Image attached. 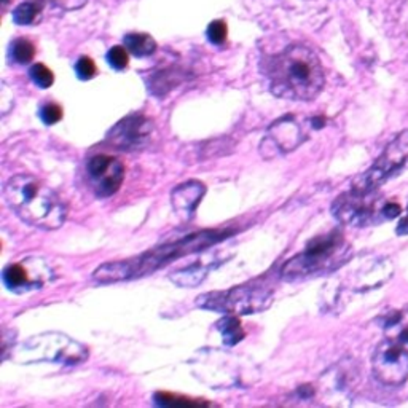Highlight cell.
Returning <instances> with one entry per match:
<instances>
[{
  "instance_id": "1",
  "label": "cell",
  "mask_w": 408,
  "mask_h": 408,
  "mask_svg": "<svg viewBox=\"0 0 408 408\" xmlns=\"http://www.w3.org/2000/svg\"><path fill=\"white\" fill-rule=\"evenodd\" d=\"M260 70L270 91L283 99L311 101L322 91L325 83L321 60L310 47L300 43L264 57Z\"/></svg>"
},
{
  "instance_id": "2",
  "label": "cell",
  "mask_w": 408,
  "mask_h": 408,
  "mask_svg": "<svg viewBox=\"0 0 408 408\" xmlns=\"http://www.w3.org/2000/svg\"><path fill=\"white\" fill-rule=\"evenodd\" d=\"M228 234L230 232H227V230H203V232L183 236L178 241L158 246L149 252L137 255V257L108 261V264L101 265L94 271L93 278L99 283L108 284L145 276V274L157 271L158 268L168 265L171 261L183 257V255L203 251V249L225 239Z\"/></svg>"
},
{
  "instance_id": "3",
  "label": "cell",
  "mask_w": 408,
  "mask_h": 408,
  "mask_svg": "<svg viewBox=\"0 0 408 408\" xmlns=\"http://www.w3.org/2000/svg\"><path fill=\"white\" fill-rule=\"evenodd\" d=\"M4 193L19 219L32 227L56 230L66 222V203L40 178L30 174L13 176L5 183Z\"/></svg>"
},
{
  "instance_id": "4",
  "label": "cell",
  "mask_w": 408,
  "mask_h": 408,
  "mask_svg": "<svg viewBox=\"0 0 408 408\" xmlns=\"http://www.w3.org/2000/svg\"><path fill=\"white\" fill-rule=\"evenodd\" d=\"M348 252L349 247L344 236L335 230L310 241L302 254L290 259L280 268V276L287 280H298L322 274L340 266L346 260Z\"/></svg>"
},
{
  "instance_id": "5",
  "label": "cell",
  "mask_w": 408,
  "mask_h": 408,
  "mask_svg": "<svg viewBox=\"0 0 408 408\" xmlns=\"http://www.w3.org/2000/svg\"><path fill=\"white\" fill-rule=\"evenodd\" d=\"M11 357L19 363L56 362L76 366L88 359V349L81 343L62 334H42L29 338L18 346Z\"/></svg>"
},
{
  "instance_id": "6",
  "label": "cell",
  "mask_w": 408,
  "mask_h": 408,
  "mask_svg": "<svg viewBox=\"0 0 408 408\" xmlns=\"http://www.w3.org/2000/svg\"><path fill=\"white\" fill-rule=\"evenodd\" d=\"M405 169H408V130L397 134V137L387 144L372 168L356 178L353 188L357 191H376L389 178L397 177Z\"/></svg>"
},
{
  "instance_id": "7",
  "label": "cell",
  "mask_w": 408,
  "mask_h": 408,
  "mask_svg": "<svg viewBox=\"0 0 408 408\" xmlns=\"http://www.w3.org/2000/svg\"><path fill=\"white\" fill-rule=\"evenodd\" d=\"M273 290L260 280H252L241 287L228 292L209 293L203 298V306L209 310H219L228 312H238V314H251V312L261 311L270 306Z\"/></svg>"
},
{
  "instance_id": "8",
  "label": "cell",
  "mask_w": 408,
  "mask_h": 408,
  "mask_svg": "<svg viewBox=\"0 0 408 408\" xmlns=\"http://www.w3.org/2000/svg\"><path fill=\"white\" fill-rule=\"evenodd\" d=\"M382 208L385 204L376 196V191H357L353 188L338 198L332 206V212L346 225L363 227L382 217Z\"/></svg>"
},
{
  "instance_id": "9",
  "label": "cell",
  "mask_w": 408,
  "mask_h": 408,
  "mask_svg": "<svg viewBox=\"0 0 408 408\" xmlns=\"http://www.w3.org/2000/svg\"><path fill=\"white\" fill-rule=\"evenodd\" d=\"M155 123L144 115L134 113L120 120L107 134V144L123 152H139L152 144Z\"/></svg>"
},
{
  "instance_id": "10",
  "label": "cell",
  "mask_w": 408,
  "mask_h": 408,
  "mask_svg": "<svg viewBox=\"0 0 408 408\" xmlns=\"http://www.w3.org/2000/svg\"><path fill=\"white\" fill-rule=\"evenodd\" d=\"M375 378L386 386H400L408 380V353L391 340L381 341L375 349Z\"/></svg>"
},
{
  "instance_id": "11",
  "label": "cell",
  "mask_w": 408,
  "mask_h": 408,
  "mask_svg": "<svg viewBox=\"0 0 408 408\" xmlns=\"http://www.w3.org/2000/svg\"><path fill=\"white\" fill-rule=\"evenodd\" d=\"M86 178L93 193L108 198L117 193L125 178V166L118 158L94 155L86 163Z\"/></svg>"
},
{
  "instance_id": "12",
  "label": "cell",
  "mask_w": 408,
  "mask_h": 408,
  "mask_svg": "<svg viewBox=\"0 0 408 408\" xmlns=\"http://www.w3.org/2000/svg\"><path fill=\"white\" fill-rule=\"evenodd\" d=\"M50 278L51 268L47 265V261L38 257H28L16 264H10L4 270L6 289L16 293L40 289Z\"/></svg>"
},
{
  "instance_id": "13",
  "label": "cell",
  "mask_w": 408,
  "mask_h": 408,
  "mask_svg": "<svg viewBox=\"0 0 408 408\" xmlns=\"http://www.w3.org/2000/svg\"><path fill=\"white\" fill-rule=\"evenodd\" d=\"M265 140L271 142L276 152L287 153L295 150L303 142L305 134L295 123V120L292 117H285L274 121L270 130H268V137Z\"/></svg>"
},
{
  "instance_id": "14",
  "label": "cell",
  "mask_w": 408,
  "mask_h": 408,
  "mask_svg": "<svg viewBox=\"0 0 408 408\" xmlns=\"http://www.w3.org/2000/svg\"><path fill=\"white\" fill-rule=\"evenodd\" d=\"M204 193H206V188L204 185L198 181H188L183 182L172 190L171 201L172 206H174L176 212L183 215L185 219L193 214V210L196 209L198 204L203 200Z\"/></svg>"
},
{
  "instance_id": "15",
  "label": "cell",
  "mask_w": 408,
  "mask_h": 408,
  "mask_svg": "<svg viewBox=\"0 0 408 408\" xmlns=\"http://www.w3.org/2000/svg\"><path fill=\"white\" fill-rule=\"evenodd\" d=\"M385 335L387 340L397 344L408 353V308L394 312L385 322Z\"/></svg>"
},
{
  "instance_id": "16",
  "label": "cell",
  "mask_w": 408,
  "mask_h": 408,
  "mask_svg": "<svg viewBox=\"0 0 408 408\" xmlns=\"http://www.w3.org/2000/svg\"><path fill=\"white\" fill-rule=\"evenodd\" d=\"M125 47L131 55L137 57H147L157 51V42L153 37L144 32H132L125 35Z\"/></svg>"
},
{
  "instance_id": "17",
  "label": "cell",
  "mask_w": 408,
  "mask_h": 408,
  "mask_svg": "<svg viewBox=\"0 0 408 408\" xmlns=\"http://www.w3.org/2000/svg\"><path fill=\"white\" fill-rule=\"evenodd\" d=\"M45 6V0H28V2L19 4L13 10V21L19 26H29L37 23L38 16L42 15Z\"/></svg>"
},
{
  "instance_id": "18",
  "label": "cell",
  "mask_w": 408,
  "mask_h": 408,
  "mask_svg": "<svg viewBox=\"0 0 408 408\" xmlns=\"http://www.w3.org/2000/svg\"><path fill=\"white\" fill-rule=\"evenodd\" d=\"M35 56V47L29 38L19 37L10 43V60L16 64H28Z\"/></svg>"
},
{
  "instance_id": "19",
  "label": "cell",
  "mask_w": 408,
  "mask_h": 408,
  "mask_svg": "<svg viewBox=\"0 0 408 408\" xmlns=\"http://www.w3.org/2000/svg\"><path fill=\"white\" fill-rule=\"evenodd\" d=\"M217 327H219V330L222 332L223 341L230 344V346H232V344H234V343H238L241 338L244 336V334H242V329H241V324L236 317L222 319Z\"/></svg>"
},
{
  "instance_id": "20",
  "label": "cell",
  "mask_w": 408,
  "mask_h": 408,
  "mask_svg": "<svg viewBox=\"0 0 408 408\" xmlns=\"http://www.w3.org/2000/svg\"><path fill=\"white\" fill-rule=\"evenodd\" d=\"M29 76L38 88H43V89L50 88L55 81L53 72H51V70L42 62H37L29 69Z\"/></svg>"
},
{
  "instance_id": "21",
  "label": "cell",
  "mask_w": 408,
  "mask_h": 408,
  "mask_svg": "<svg viewBox=\"0 0 408 408\" xmlns=\"http://www.w3.org/2000/svg\"><path fill=\"white\" fill-rule=\"evenodd\" d=\"M157 404L159 405H185V407H200V405H208L206 402H200V400H191L187 397H182V395H174V394H164V392H158L155 395Z\"/></svg>"
},
{
  "instance_id": "22",
  "label": "cell",
  "mask_w": 408,
  "mask_h": 408,
  "mask_svg": "<svg viewBox=\"0 0 408 408\" xmlns=\"http://www.w3.org/2000/svg\"><path fill=\"white\" fill-rule=\"evenodd\" d=\"M227 35H228V28L223 19H214V21L208 26L206 37L210 43H214V45L225 43Z\"/></svg>"
},
{
  "instance_id": "23",
  "label": "cell",
  "mask_w": 408,
  "mask_h": 408,
  "mask_svg": "<svg viewBox=\"0 0 408 408\" xmlns=\"http://www.w3.org/2000/svg\"><path fill=\"white\" fill-rule=\"evenodd\" d=\"M128 53H130V51L126 50V47H112L107 53V62L110 64V67L115 70H123L126 69L128 62H130Z\"/></svg>"
},
{
  "instance_id": "24",
  "label": "cell",
  "mask_w": 408,
  "mask_h": 408,
  "mask_svg": "<svg viewBox=\"0 0 408 408\" xmlns=\"http://www.w3.org/2000/svg\"><path fill=\"white\" fill-rule=\"evenodd\" d=\"M40 120L45 125H55L62 118V108L55 102H47L40 107Z\"/></svg>"
},
{
  "instance_id": "25",
  "label": "cell",
  "mask_w": 408,
  "mask_h": 408,
  "mask_svg": "<svg viewBox=\"0 0 408 408\" xmlns=\"http://www.w3.org/2000/svg\"><path fill=\"white\" fill-rule=\"evenodd\" d=\"M75 72L80 80H89L96 75V64L88 56H81L75 64Z\"/></svg>"
},
{
  "instance_id": "26",
  "label": "cell",
  "mask_w": 408,
  "mask_h": 408,
  "mask_svg": "<svg viewBox=\"0 0 408 408\" xmlns=\"http://www.w3.org/2000/svg\"><path fill=\"white\" fill-rule=\"evenodd\" d=\"M400 215V206L395 203H386L385 208H382V217L385 219H395V217Z\"/></svg>"
},
{
  "instance_id": "27",
  "label": "cell",
  "mask_w": 408,
  "mask_h": 408,
  "mask_svg": "<svg viewBox=\"0 0 408 408\" xmlns=\"http://www.w3.org/2000/svg\"><path fill=\"white\" fill-rule=\"evenodd\" d=\"M86 0H56L57 5H61L62 8L72 10V8H80V6L85 5Z\"/></svg>"
},
{
  "instance_id": "28",
  "label": "cell",
  "mask_w": 408,
  "mask_h": 408,
  "mask_svg": "<svg viewBox=\"0 0 408 408\" xmlns=\"http://www.w3.org/2000/svg\"><path fill=\"white\" fill-rule=\"evenodd\" d=\"M397 234H408V212L404 217V219L400 220L399 227H397Z\"/></svg>"
},
{
  "instance_id": "29",
  "label": "cell",
  "mask_w": 408,
  "mask_h": 408,
  "mask_svg": "<svg viewBox=\"0 0 408 408\" xmlns=\"http://www.w3.org/2000/svg\"><path fill=\"white\" fill-rule=\"evenodd\" d=\"M312 126H314V128H321V126H324V120H322V118H321V120H319V118H314V120H312Z\"/></svg>"
}]
</instances>
